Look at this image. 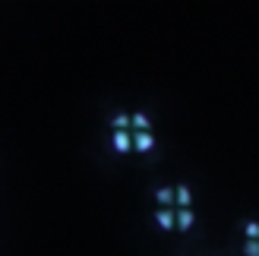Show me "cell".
Segmentation results:
<instances>
[{"label": "cell", "instance_id": "obj_1", "mask_svg": "<svg viewBox=\"0 0 259 256\" xmlns=\"http://www.w3.org/2000/svg\"><path fill=\"white\" fill-rule=\"evenodd\" d=\"M130 136H133V149H136V152H152V149H155L152 130H130Z\"/></svg>", "mask_w": 259, "mask_h": 256}, {"label": "cell", "instance_id": "obj_2", "mask_svg": "<svg viewBox=\"0 0 259 256\" xmlns=\"http://www.w3.org/2000/svg\"><path fill=\"white\" fill-rule=\"evenodd\" d=\"M193 225H196V212H193V206L190 209H174V228L177 231H190Z\"/></svg>", "mask_w": 259, "mask_h": 256}, {"label": "cell", "instance_id": "obj_3", "mask_svg": "<svg viewBox=\"0 0 259 256\" xmlns=\"http://www.w3.org/2000/svg\"><path fill=\"white\" fill-rule=\"evenodd\" d=\"M111 146H114V152H120V155H126V152H133V136H130V130H114V136H111Z\"/></svg>", "mask_w": 259, "mask_h": 256}, {"label": "cell", "instance_id": "obj_4", "mask_svg": "<svg viewBox=\"0 0 259 256\" xmlns=\"http://www.w3.org/2000/svg\"><path fill=\"white\" fill-rule=\"evenodd\" d=\"M155 225H158L161 231H174V209L171 206H158V212H155Z\"/></svg>", "mask_w": 259, "mask_h": 256}, {"label": "cell", "instance_id": "obj_5", "mask_svg": "<svg viewBox=\"0 0 259 256\" xmlns=\"http://www.w3.org/2000/svg\"><path fill=\"white\" fill-rule=\"evenodd\" d=\"M174 206H177V209H190V206H193V190H190L187 184H177V187H174Z\"/></svg>", "mask_w": 259, "mask_h": 256}, {"label": "cell", "instance_id": "obj_6", "mask_svg": "<svg viewBox=\"0 0 259 256\" xmlns=\"http://www.w3.org/2000/svg\"><path fill=\"white\" fill-rule=\"evenodd\" d=\"M130 130H152V120L142 111H136V114H130Z\"/></svg>", "mask_w": 259, "mask_h": 256}, {"label": "cell", "instance_id": "obj_7", "mask_svg": "<svg viewBox=\"0 0 259 256\" xmlns=\"http://www.w3.org/2000/svg\"><path fill=\"white\" fill-rule=\"evenodd\" d=\"M155 202L158 206H174V187H158L155 190Z\"/></svg>", "mask_w": 259, "mask_h": 256}, {"label": "cell", "instance_id": "obj_8", "mask_svg": "<svg viewBox=\"0 0 259 256\" xmlns=\"http://www.w3.org/2000/svg\"><path fill=\"white\" fill-rule=\"evenodd\" d=\"M111 130H130V114H114V117H111Z\"/></svg>", "mask_w": 259, "mask_h": 256}, {"label": "cell", "instance_id": "obj_9", "mask_svg": "<svg viewBox=\"0 0 259 256\" xmlns=\"http://www.w3.org/2000/svg\"><path fill=\"white\" fill-rule=\"evenodd\" d=\"M243 234L253 237V240H259V222H247V225H243Z\"/></svg>", "mask_w": 259, "mask_h": 256}, {"label": "cell", "instance_id": "obj_10", "mask_svg": "<svg viewBox=\"0 0 259 256\" xmlns=\"http://www.w3.org/2000/svg\"><path fill=\"white\" fill-rule=\"evenodd\" d=\"M243 253H247V256H259V240L247 237V244H243Z\"/></svg>", "mask_w": 259, "mask_h": 256}]
</instances>
